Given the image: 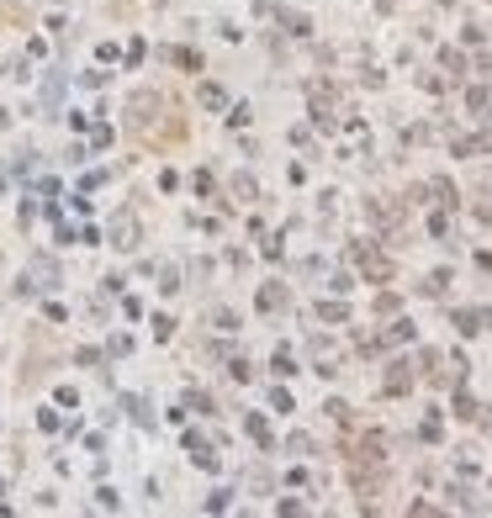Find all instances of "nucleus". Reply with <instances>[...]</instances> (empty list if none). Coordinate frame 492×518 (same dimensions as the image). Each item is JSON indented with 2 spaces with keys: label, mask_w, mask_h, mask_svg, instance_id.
<instances>
[{
  "label": "nucleus",
  "mask_w": 492,
  "mask_h": 518,
  "mask_svg": "<svg viewBox=\"0 0 492 518\" xmlns=\"http://www.w3.org/2000/svg\"><path fill=\"white\" fill-rule=\"evenodd\" d=\"M423 370H429V381H444V370H440V354H434V350H423Z\"/></svg>",
  "instance_id": "obj_17"
},
{
  "label": "nucleus",
  "mask_w": 492,
  "mask_h": 518,
  "mask_svg": "<svg viewBox=\"0 0 492 518\" xmlns=\"http://www.w3.org/2000/svg\"><path fill=\"white\" fill-rule=\"evenodd\" d=\"M444 286H450V270H434V275L429 280H423V291H429V296H440V291Z\"/></svg>",
  "instance_id": "obj_15"
},
{
  "label": "nucleus",
  "mask_w": 492,
  "mask_h": 518,
  "mask_svg": "<svg viewBox=\"0 0 492 518\" xmlns=\"http://www.w3.org/2000/svg\"><path fill=\"white\" fill-rule=\"evenodd\" d=\"M328 291H334V296H349V291H355V280H349V275H334V280H328Z\"/></svg>",
  "instance_id": "obj_20"
},
{
  "label": "nucleus",
  "mask_w": 492,
  "mask_h": 518,
  "mask_svg": "<svg viewBox=\"0 0 492 518\" xmlns=\"http://www.w3.org/2000/svg\"><path fill=\"white\" fill-rule=\"evenodd\" d=\"M244 429L254 434V445H260V449H276V434H270V423H265L260 412H249V418H244Z\"/></svg>",
  "instance_id": "obj_6"
},
{
  "label": "nucleus",
  "mask_w": 492,
  "mask_h": 518,
  "mask_svg": "<svg viewBox=\"0 0 492 518\" xmlns=\"http://www.w3.org/2000/svg\"><path fill=\"white\" fill-rule=\"evenodd\" d=\"M323 412H328V418H334V423H349V402H328Z\"/></svg>",
  "instance_id": "obj_23"
},
{
  "label": "nucleus",
  "mask_w": 492,
  "mask_h": 518,
  "mask_svg": "<svg viewBox=\"0 0 492 518\" xmlns=\"http://www.w3.org/2000/svg\"><path fill=\"white\" fill-rule=\"evenodd\" d=\"M429 233H434V238H444V233H450V212H434V217H429Z\"/></svg>",
  "instance_id": "obj_16"
},
{
  "label": "nucleus",
  "mask_w": 492,
  "mask_h": 518,
  "mask_svg": "<svg viewBox=\"0 0 492 518\" xmlns=\"http://www.w3.org/2000/svg\"><path fill=\"white\" fill-rule=\"evenodd\" d=\"M482 328H492V312H482Z\"/></svg>",
  "instance_id": "obj_26"
},
{
  "label": "nucleus",
  "mask_w": 492,
  "mask_h": 518,
  "mask_svg": "<svg viewBox=\"0 0 492 518\" xmlns=\"http://www.w3.org/2000/svg\"><path fill=\"white\" fill-rule=\"evenodd\" d=\"M286 307V286H265L260 291V312H281Z\"/></svg>",
  "instance_id": "obj_8"
},
{
  "label": "nucleus",
  "mask_w": 492,
  "mask_h": 518,
  "mask_svg": "<svg viewBox=\"0 0 492 518\" xmlns=\"http://www.w3.org/2000/svg\"><path fill=\"white\" fill-rule=\"evenodd\" d=\"M270 402H276V412H291V391H286V386H276V391H270Z\"/></svg>",
  "instance_id": "obj_22"
},
{
  "label": "nucleus",
  "mask_w": 492,
  "mask_h": 518,
  "mask_svg": "<svg viewBox=\"0 0 492 518\" xmlns=\"http://www.w3.org/2000/svg\"><path fill=\"white\" fill-rule=\"evenodd\" d=\"M212 323L223 328V333H233V328H239V317H233V312H212Z\"/></svg>",
  "instance_id": "obj_24"
},
{
  "label": "nucleus",
  "mask_w": 492,
  "mask_h": 518,
  "mask_svg": "<svg viewBox=\"0 0 492 518\" xmlns=\"http://www.w3.org/2000/svg\"><path fill=\"white\" fill-rule=\"evenodd\" d=\"M456 328H461V333H482V312L461 307V312H456Z\"/></svg>",
  "instance_id": "obj_11"
},
{
  "label": "nucleus",
  "mask_w": 492,
  "mask_h": 518,
  "mask_svg": "<svg viewBox=\"0 0 492 518\" xmlns=\"http://www.w3.org/2000/svg\"><path fill=\"white\" fill-rule=\"evenodd\" d=\"M286 449H291V455H307V449H312V439H307V434H291V445H286Z\"/></svg>",
  "instance_id": "obj_25"
},
{
  "label": "nucleus",
  "mask_w": 492,
  "mask_h": 518,
  "mask_svg": "<svg viewBox=\"0 0 492 518\" xmlns=\"http://www.w3.org/2000/svg\"><path fill=\"white\" fill-rule=\"evenodd\" d=\"M349 265L360 270L365 280H376V286H381V280H392V259H386L381 249H371V243H355V249H349Z\"/></svg>",
  "instance_id": "obj_1"
},
{
  "label": "nucleus",
  "mask_w": 492,
  "mask_h": 518,
  "mask_svg": "<svg viewBox=\"0 0 492 518\" xmlns=\"http://www.w3.org/2000/svg\"><path fill=\"white\" fill-rule=\"evenodd\" d=\"M440 64H444V69H450V80H456V74H461V69H466V59H461V53H456V48H444V53H440Z\"/></svg>",
  "instance_id": "obj_13"
},
{
  "label": "nucleus",
  "mask_w": 492,
  "mask_h": 518,
  "mask_svg": "<svg viewBox=\"0 0 492 518\" xmlns=\"http://www.w3.org/2000/svg\"><path fill=\"white\" fill-rule=\"evenodd\" d=\"M223 101H228V96H223V85H202V106H223Z\"/></svg>",
  "instance_id": "obj_14"
},
{
  "label": "nucleus",
  "mask_w": 492,
  "mask_h": 518,
  "mask_svg": "<svg viewBox=\"0 0 492 518\" xmlns=\"http://www.w3.org/2000/svg\"><path fill=\"white\" fill-rule=\"evenodd\" d=\"M307 350H312V360H318V375H339V350H334V338H312Z\"/></svg>",
  "instance_id": "obj_3"
},
{
  "label": "nucleus",
  "mask_w": 492,
  "mask_h": 518,
  "mask_svg": "<svg viewBox=\"0 0 492 518\" xmlns=\"http://www.w3.org/2000/svg\"><path fill=\"white\" fill-rule=\"evenodd\" d=\"M408 386H413V365H408V360H397V365H392V375H386V397H402Z\"/></svg>",
  "instance_id": "obj_4"
},
{
  "label": "nucleus",
  "mask_w": 492,
  "mask_h": 518,
  "mask_svg": "<svg viewBox=\"0 0 492 518\" xmlns=\"http://www.w3.org/2000/svg\"><path fill=\"white\" fill-rule=\"evenodd\" d=\"M402 338H413V323H392V333H386V344H402Z\"/></svg>",
  "instance_id": "obj_21"
},
{
  "label": "nucleus",
  "mask_w": 492,
  "mask_h": 518,
  "mask_svg": "<svg viewBox=\"0 0 492 518\" xmlns=\"http://www.w3.org/2000/svg\"><path fill=\"white\" fill-rule=\"evenodd\" d=\"M482 148H487V138H450V154H461V159L482 154Z\"/></svg>",
  "instance_id": "obj_9"
},
{
  "label": "nucleus",
  "mask_w": 492,
  "mask_h": 518,
  "mask_svg": "<svg viewBox=\"0 0 492 518\" xmlns=\"http://www.w3.org/2000/svg\"><path fill=\"white\" fill-rule=\"evenodd\" d=\"M111 243H117V249H138V217H132V212H117V217H111Z\"/></svg>",
  "instance_id": "obj_2"
},
{
  "label": "nucleus",
  "mask_w": 492,
  "mask_h": 518,
  "mask_svg": "<svg viewBox=\"0 0 492 518\" xmlns=\"http://www.w3.org/2000/svg\"><path fill=\"white\" fill-rule=\"evenodd\" d=\"M127 412H132V418H138V423H143V429H148V423H154V412H148V402H143V397H127Z\"/></svg>",
  "instance_id": "obj_12"
},
{
  "label": "nucleus",
  "mask_w": 492,
  "mask_h": 518,
  "mask_svg": "<svg viewBox=\"0 0 492 518\" xmlns=\"http://www.w3.org/2000/svg\"><path fill=\"white\" fill-rule=\"evenodd\" d=\"M466 106L477 111V117H487V111H492V90H487V85H471V90H466Z\"/></svg>",
  "instance_id": "obj_7"
},
{
  "label": "nucleus",
  "mask_w": 492,
  "mask_h": 518,
  "mask_svg": "<svg viewBox=\"0 0 492 518\" xmlns=\"http://www.w3.org/2000/svg\"><path fill=\"white\" fill-rule=\"evenodd\" d=\"M233 196H244V201H254V180H249V175H239V180H233Z\"/></svg>",
  "instance_id": "obj_19"
},
{
  "label": "nucleus",
  "mask_w": 492,
  "mask_h": 518,
  "mask_svg": "<svg viewBox=\"0 0 492 518\" xmlns=\"http://www.w3.org/2000/svg\"><path fill=\"white\" fill-rule=\"evenodd\" d=\"M456 412H461V418H477V402H471V391H456Z\"/></svg>",
  "instance_id": "obj_18"
},
{
  "label": "nucleus",
  "mask_w": 492,
  "mask_h": 518,
  "mask_svg": "<svg viewBox=\"0 0 492 518\" xmlns=\"http://www.w3.org/2000/svg\"><path fill=\"white\" fill-rule=\"evenodd\" d=\"M185 449H191V460H196L202 470H217V455H212V445H206L202 434H185Z\"/></svg>",
  "instance_id": "obj_5"
},
{
  "label": "nucleus",
  "mask_w": 492,
  "mask_h": 518,
  "mask_svg": "<svg viewBox=\"0 0 492 518\" xmlns=\"http://www.w3.org/2000/svg\"><path fill=\"white\" fill-rule=\"evenodd\" d=\"M318 317H323V323H344L349 307H344V301H318Z\"/></svg>",
  "instance_id": "obj_10"
}]
</instances>
